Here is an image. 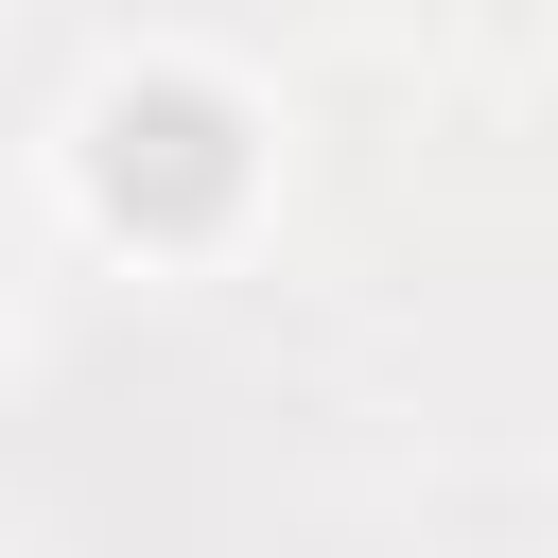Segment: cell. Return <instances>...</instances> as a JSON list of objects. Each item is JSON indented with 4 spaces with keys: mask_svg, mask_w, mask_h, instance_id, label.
I'll return each instance as SVG.
<instances>
[{
    "mask_svg": "<svg viewBox=\"0 0 558 558\" xmlns=\"http://www.w3.org/2000/svg\"><path fill=\"white\" fill-rule=\"evenodd\" d=\"M87 192H105L140 244L227 227V209H244V105H227V87H192V70L105 87V122H87Z\"/></svg>",
    "mask_w": 558,
    "mask_h": 558,
    "instance_id": "obj_1",
    "label": "cell"
}]
</instances>
